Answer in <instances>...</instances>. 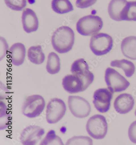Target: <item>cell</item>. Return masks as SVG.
<instances>
[{"label":"cell","mask_w":136,"mask_h":145,"mask_svg":"<svg viewBox=\"0 0 136 145\" xmlns=\"http://www.w3.org/2000/svg\"><path fill=\"white\" fill-rule=\"evenodd\" d=\"M26 49L24 44L19 42L14 44L9 49L8 54L14 65H21L24 63Z\"/></svg>","instance_id":"15"},{"label":"cell","mask_w":136,"mask_h":145,"mask_svg":"<svg viewBox=\"0 0 136 145\" xmlns=\"http://www.w3.org/2000/svg\"><path fill=\"white\" fill-rule=\"evenodd\" d=\"M121 50L125 57L136 60V36H130L125 38L121 44Z\"/></svg>","instance_id":"16"},{"label":"cell","mask_w":136,"mask_h":145,"mask_svg":"<svg viewBox=\"0 0 136 145\" xmlns=\"http://www.w3.org/2000/svg\"><path fill=\"white\" fill-rule=\"evenodd\" d=\"M10 118L7 113V107L3 102L1 101V130L7 128Z\"/></svg>","instance_id":"26"},{"label":"cell","mask_w":136,"mask_h":145,"mask_svg":"<svg viewBox=\"0 0 136 145\" xmlns=\"http://www.w3.org/2000/svg\"><path fill=\"white\" fill-rule=\"evenodd\" d=\"M113 94L109 89L106 88L98 89L95 92L93 103L99 112L106 113L109 110Z\"/></svg>","instance_id":"10"},{"label":"cell","mask_w":136,"mask_h":145,"mask_svg":"<svg viewBox=\"0 0 136 145\" xmlns=\"http://www.w3.org/2000/svg\"><path fill=\"white\" fill-rule=\"evenodd\" d=\"M62 85L67 92L70 94L81 92L86 90L82 81L73 74L64 77L62 81Z\"/></svg>","instance_id":"14"},{"label":"cell","mask_w":136,"mask_h":145,"mask_svg":"<svg viewBox=\"0 0 136 145\" xmlns=\"http://www.w3.org/2000/svg\"><path fill=\"white\" fill-rule=\"evenodd\" d=\"M103 26L102 18L97 16L89 15L80 18L76 23V30L83 36H92L99 33Z\"/></svg>","instance_id":"2"},{"label":"cell","mask_w":136,"mask_h":145,"mask_svg":"<svg viewBox=\"0 0 136 145\" xmlns=\"http://www.w3.org/2000/svg\"><path fill=\"white\" fill-rule=\"evenodd\" d=\"M22 22L23 29L27 33L37 30L39 28V20L36 13L30 8H26L23 11Z\"/></svg>","instance_id":"13"},{"label":"cell","mask_w":136,"mask_h":145,"mask_svg":"<svg viewBox=\"0 0 136 145\" xmlns=\"http://www.w3.org/2000/svg\"><path fill=\"white\" fill-rule=\"evenodd\" d=\"M68 104L70 111L75 117L83 118L89 116L91 107L89 102L78 96H69Z\"/></svg>","instance_id":"8"},{"label":"cell","mask_w":136,"mask_h":145,"mask_svg":"<svg viewBox=\"0 0 136 145\" xmlns=\"http://www.w3.org/2000/svg\"><path fill=\"white\" fill-rule=\"evenodd\" d=\"M97 0H76V6L81 9L88 8L95 4Z\"/></svg>","instance_id":"27"},{"label":"cell","mask_w":136,"mask_h":145,"mask_svg":"<svg viewBox=\"0 0 136 145\" xmlns=\"http://www.w3.org/2000/svg\"><path fill=\"white\" fill-rule=\"evenodd\" d=\"M108 124L104 116L96 115L88 120L86 130L89 135L96 139H103L108 132Z\"/></svg>","instance_id":"4"},{"label":"cell","mask_w":136,"mask_h":145,"mask_svg":"<svg viewBox=\"0 0 136 145\" xmlns=\"http://www.w3.org/2000/svg\"><path fill=\"white\" fill-rule=\"evenodd\" d=\"M45 105V101L41 96L39 95L30 96L23 103L22 112L28 118H37L43 112Z\"/></svg>","instance_id":"5"},{"label":"cell","mask_w":136,"mask_h":145,"mask_svg":"<svg viewBox=\"0 0 136 145\" xmlns=\"http://www.w3.org/2000/svg\"><path fill=\"white\" fill-rule=\"evenodd\" d=\"M110 65L112 67L122 69L127 78L132 77L135 70V67L134 63L125 59L113 60L111 62Z\"/></svg>","instance_id":"18"},{"label":"cell","mask_w":136,"mask_h":145,"mask_svg":"<svg viewBox=\"0 0 136 145\" xmlns=\"http://www.w3.org/2000/svg\"><path fill=\"white\" fill-rule=\"evenodd\" d=\"M93 144L92 139L88 137L75 136L68 139L66 142V145Z\"/></svg>","instance_id":"24"},{"label":"cell","mask_w":136,"mask_h":145,"mask_svg":"<svg viewBox=\"0 0 136 145\" xmlns=\"http://www.w3.org/2000/svg\"><path fill=\"white\" fill-rule=\"evenodd\" d=\"M127 1L126 0H111L108 8L109 15L112 19L122 21L121 15Z\"/></svg>","instance_id":"17"},{"label":"cell","mask_w":136,"mask_h":145,"mask_svg":"<svg viewBox=\"0 0 136 145\" xmlns=\"http://www.w3.org/2000/svg\"><path fill=\"white\" fill-rule=\"evenodd\" d=\"M135 116H136V110L135 111Z\"/></svg>","instance_id":"29"},{"label":"cell","mask_w":136,"mask_h":145,"mask_svg":"<svg viewBox=\"0 0 136 145\" xmlns=\"http://www.w3.org/2000/svg\"><path fill=\"white\" fill-rule=\"evenodd\" d=\"M40 145H63L62 139L56 134L54 130H50L47 134L46 136L41 142Z\"/></svg>","instance_id":"23"},{"label":"cell","mask_w":136,"mask_h":145,"mask_svg":"<svg viewBox=\"0 0 136 145\" xmlns=\"http://www.w3.org/2000/svg\"><path fill=\"white\" fill-rule=\"evenodd\" d=\"M113 46V39L107 33H98L92 36L90 39V49L97 56H102L108 54Z\"/></svg>","instance_id":"3"},{"label":"cell","mask_w":136,"mask_h":145,"mask_svg":"<svg viewBox=\"0 0 136 145\" xmlns=\"http://www.w3.org/2000/svg\"><path fill=\"white\" fill-rule=\"evenodd\" d=\"M66 106L62 99L53 98L47 106L46 118L47 122L55 124L60 121L66 114Z\"/></svg>","instance_id":"7"},{"label":"cell","mask_w":136,"mask_h":145,"mask_svg":"<svg viewBox=\"0 0 136 145\" xmlns=\"http://www.w3.org/2000/svg\"><path fill=\"white\" fill-rule=\"evenodd\" d=\"M60 69V59L55 53H50L49 54L47 63L46 69L47 72L52 75L57 74Z\"/></svg>","instance_id":"21"},{"label":"cell","mask_w":136,"mask_h":145,"mask_svg":"<svg viewBox=\"0 0 136 145\" xmlns=\"http://www.w3.org/2000/svg\"><path fill=\"white\" fill-rule=\"evenodd\" d=\"M7 7L14 11H20L26 6V0H5Z\"/></svg>","instance_id":"25"},{"label":"cell","mask_w":136,"mask_h":145,"mask_svg":"<svg viewBox=\"0 0 136 145\" xmlns=\"http://www.w3.org/2000/svg\"><path fill=\"white\" fill-rule=\"evenodd\" d=\"M105 79L108 89L112 93L125 91L130 85V83L124 77L111 68L106 69Z\"/></svg>","instance_id":"6"},{"label":"cell","mask_w":136,"mask_h":145,"mask_svg":"<svg viewBox=\"0 0 136 145\" xmlns=\"http://www.w3.org/2000/svg\"><path fill=\"white\" fill-rule=\"evenodd\" d=\"M28 57L31 63L41 65L44 62L45 56L40 45L32 46L28 50Z\"/></svg>","instance_id":"19"},{"label":"cell","mask_w":136,"mask_h":145,"mask_svg":"<svg viewBox=\"0 0 136 145\" xmlns=\"http://www.w3.org/2000/svg\"><path fill=\"white\" fill-rule=\"evenodd\" d=\"M122 21H136V2H127L121 15Z\"/></svg>","instance_id":"22"},{"label":"cell","mask_w":136,"mask_h":145,"mask_svg":"<svg viewBox=\"0 0 136 145\" xmlns=\"http://www.w3.org/2000/svg\"><path fill=\"white\" fill-rule=\"evenodd\" d=\"M44 134V130L40 126L30 125L21 133L20 142L24 145H36Z\"/></svg>","instance_id":"11"},{"label":"cell","mask_w":136,"mask_h":145,"mask_svg":"<svg viewBox=\"0 0 136 145\" xmlns=\"http://www.w3.org/2000/svg\"><path fill=\"white\" fill-rule=\"evenodd\" d=\"M52 8L54 12L58 14L67 13L74 10L69 0H53Z\"/></svg>","instance_id":"20"},{"label":"cell","mask_w":136,"mask_h":145,"mask_svg":"<svg viewBox=\"0 0 136 145\" xmlns=\"http://www.w3.org/2000/svg\"><path fill=\"white\" fill-rule=\"evenodd\" d=\"M75 35L70 27L63 26L58 28L53 33L52 44L54 49L59 54H65L72 49Z\"/></svg>","instance_id":"1"},{"label":"cell","mask_w":136,"mask_h":145,"mask_svg":"<svg viewBox=\"0 0 136 145\" xmlns=\"http://www.w3.org/2000/svg\"><path fill=\"white\" fill-rule=\"evenodd\" d=\"M135 100L133 96L128 93H123L117 97L114 103L115 110L121 114H125L133 110Z\"/></svg>","instance_id":"12"},{"label":"cell","mask_w":136,"mask_h":145,"mask_svg":"<svg viewBox=\"0 0 136 145\" xmlns=\"http://www.w3.org/2000/svg\"><path fill=\"white\" fill-rule=\"evenodd\" d=\"M71 72L81 80L85 89L94 81V74L89 70L88 64L83 58L77 59L74 62L71 68Z\"/></svg>","instance_id":"9"},{"label":"cell","mask_w":136,"mask_h":145,"mask_svg":"<svg viewBox=\"0 0 136 145\" xmlns=\"http://www.w3.org/2000/svg\"><path fill=\"white\" fill-rule=\"evenodd\" d=\"M128 136L131 142L136 144V121L132 123L129 126Z\"/></svg>","instance_id":"28"}]
</instances>
